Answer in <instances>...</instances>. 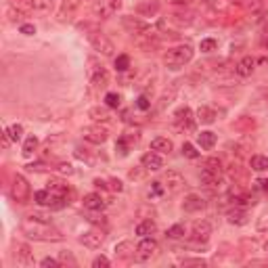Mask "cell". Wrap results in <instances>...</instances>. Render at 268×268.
<instances>
[{
  "label": "cell",
  "instance_id": "cell-32",
  "mask_svg": "<svg viewBox=\"0 0 268 268\" xmlns=\"http://www.w3.org/2000/svg\"><path fill=\"white\" fill-rule=\"evenodd\" d=\"M170 21H174L178 25H191L193 23V13H174L170 15Z\"/></svg>",
  "mask_w": 268,
  "mask_h": 268
},
{
  "label": "cell",
  "instance_id": "cell-9",
  "mask_svg": "<svg viewBox=\"0 0 268 268\" xmlns=\"http://www.w3.org/2000/svg\"><path fill=\"white\" fill-rule=\"evenodd\" d=\"M82 136L86 138L88 143L103 145L107 141V136H109V132H107V128H103V126H88L82 130Z\"/></svg>",
  "mask_w": 268,
  "mask_h": 268
},
{
  "label": "cell",
  "instance_id": "cell-26",
  "mask_svg": "<svg viewBox=\"0 0 268 268\" xmlns=\"http://www.w3.org/2000/svg\"><path fill=\"white\" fill-rule=\"evenodd\" d=\"M197 120L201 124H214L216 122V111H214L212 107H199L197 109Z\"/></svg>",
  "mask_w": 268,
  "mask_h": 268
},
{
  "label": "cell",
  "instance_id": "cell-42",
  "mask_svg": "<svg viewBox=\"0 0 268 268\" xmlns=\"http://www.w3.org/2000/svg\"><path fill=\"white\" fill-rule=\"evenodd\" d=\"M128 67H130V57L128 55H120L115 59V69L117 71H128Z\"/></svg>",
  "mask_w": 268,
  "mask_h": 268
},
{
  "label": "cell",
  "instance_id": "cell-46",
  "mask_svg": "<svg viewBox=\"0 0 268 268\" xmlns=\"http://www.w3.org/2000/svg\"><path fill=\"white\" fill-rule=\"evenodd\" d=\"M256 227H258V233H268V212H264L258 218V224H256Z\"/></svg>",
  "mask_w": 268,
  "mask_h": 268
},
{
  "label": "cell",
  "instance_id": "cell-20",
  "mask_svg": "<svg viewBox=\"0 0 268 268\" xmlns=\"http://www.w3.org/2000/svg\"><path fill=\"white\" fill-rule=\"evenodd\" d=\"M105 206H107V201L99 195V193H88V195L84 197V208L90 212H101V210H105Z\"/></svg>",
  "mask_w": 268,
  "mask_h": 268
},
{
  "label": "cell",
  "instance_id": "cell-52",
  "mask_svg": "<svg viewBox=\"0 0 268 268\" xmlns=\"http://www.w3.org/2000/svg\"><path fill=\"white\" fill-rule=\"evenodd\" d=\"M92 266H94V268H107V266H109V260H107L105 256H99V258H94Z\"/></svg>",
  "mask_w": 268,
  "mask_h": 268
},
{
  "label": "cell",
  "instance_id": "cell-11",
  "mask_svg": "<svg viewBox=\"0 0 268 268\" xmlns=\"http://www.w3.org/2000/svg\"><path fill=\"white\" fill-rule=\"evenodd\" d=\"M80 243L84 245V248H88V250H99L101 245L105 243V235L101 231H88V233H84L80 237Z\"/></svg>",
  "mask_w": 268,
  "mask_h": 268
},
{
  "label": "cell",
  "instance_id": "cell-47",
  "mask_svg": "<svg viewBox=\"0 0 268 268\" xmlns=\"http://www.w3.org/2000/svg\"><path fill=\"white\" fill-rule=\"evenodd\" d=\"M182 266H206V260H201V258H185V260H180Z\"/></svg>",
  "mask_w": 268,
  "mask_h": 268
},
{
  "label": "cell",
  "instance_id": "cell-33",
  "mask_svg": "<svg viewBox=\"0 0 268 268\" xmlns=\"http://www.w3.org/2000/svg\"><path fill=\"white\" fill-rule=\"evenodd\" d=\"M157 8H159V4L155 2V0H153V2L149 0L147 4H138L136 13H138V15H155V13H157Z\"/></svg>",
  "mask_w": 268,
  "mask_h": 268
},
{
  "label": "cell",
  "instance_id": "cell-50",
  "mask_svg": "<svg viewBox=\"0 0 268 268\" xmlns=\"http://www.w3.org/2000/svg\"><path fill=\"white\" fill-rule=\"evenodd\" d=\"M136 107H138V109H143V111H147L149 107H151V101H149L147 96L143 94V96H138V101H136Z\"/></svg>",
  "mask_w": 268,
  "mask_h": 268
},
{
  "label": "cell",
  "instance_id": "cell-27",
  "mask_svg": "<svg viewBox=\"0 0 268 268\" xmlns=\"http://www.w3.org/2000/svg\"><path fill=\"white\" fill-rule=\"evenodd\" d=\"M115 256L117 258H122V260H126V258H130V254L134 252V245L130 243V241H122V243H117L115 245Z\"/></svg>",
  "mask_w": 268,
  "mask_h": 268
},
{
  "label": "cell",
  "instance_id": "cell-15",
  "mask_svg": "<svg viewBox=\"0 0 268 268\" xmlns=\"http://www.w3.org/2000/svg\"><path fill=\"white\" fill-rule=\"evenodd\" d=\"M210 235H212V224L208 220H199V222L193 224V239H195V241L208 243Z\"/></svg>",
  "mask_w": 268,
  "mask_h": 268
},
{
  "label": "cell",
  "instance_id": "cell-24",
  "mask_svg": "<svg viewBox=\"0 0 268 268\" xmlns=\"http://www.w3.org/2000/svg\"><path fill=\"white\" fill-rule=\"evenodd\" d=\"M178 86H180V82H172V84H170V90H166V92L162 94V99H159V105H157L159 111L166 109V105H170V103L174 101V96H176V92H178Z\"/></svg>",
  "mask_w": 268,
  "mask_h": 268
},
{
  "label": "cell",
  "instance_id": "cell-37",
  "mask_svg": "<svg viewBox=\"0 0 268 268\" xmlns=\"http://www.w3.org/2000/svg\"><path fill=\"white\" fill-rule=\"evenodd\" d=\"M36 149H38V138H36V136H27L25 143H23V155L29 157L31 153L36 151Z\"/></svg>",
  "mask_w": 268,
  "mask_h": 268
},
{
  "label": "cell",
  "instance_id": "cell-45",
  "mask_svg": "<svg viewBox=\"0 0 268 268\" xmlns=\"http://www.w3.org/2000/svg\"><path fill=\"white\" fill-rule=\"evenodd\" d=\"M57 172L63 174V176H73V172H76V170H73L71 164H65V162H63V164L57 166Z\"/></svg>",
  "mask_w": 268,
  "mask_h": 268
},
{
  "label": "cell",
  "instance_id": "cell-1",
  "mask_svg": "<svg viewBox=\"0 0 268 268\" xmlns=\"http://www.w3.org/2000/svg\"><path fill=\"white\" fill-rule=\"evenodd\" d=\"M21 233L25 237L34 239V241H63V235L59 229H55L50 222L44 220H36V218H25L21 220Z\"/></svg>",
  "mask_w": 268,
  "mask_h": 268
},
{
  "label": "cell",
  "instance_id": "cell-48",
  "mask_svg": "<svg viewBox=\"0 0 268 268\" xmlns=\"http://www.w3.org/2000/svg\"><path fill=\"white\" fill-rule=\"evenodd\" d=\"M256 126V122L254 120H250V117H241V120L235 124V128H245V130H252V128Z\"/></svg>",
  "mask_w": 268,
  "mask_h": 268
},
{
  "label": "cell",
  "instance_id": "cell-40",
  "mask_svg": "<svg viewBox=\"0 0 268 268\" xmlns=\"http://www.w3.org/2000/svg\"><path fill=\"white\" fill-rule=\"evenodd\" d=\"M52 8V0H34V13H48Z\"/></svg>",
  "mask_w": 268,
  "mask_h": 268
},
{
  "label": "cell",
  "instance_id": "cell-30",
  "mask_svg": "<svg viewBox=\"0 0 268 268\" xmlns=\"http://www.w3.org/2000/svg\"><path fill=\"white\" fill-rule=\"evenodd\" d=\"M88 115L92 117L94 122H109L111 120V115H109V111H107L105 107H92V109L88 111Z\"/></svg>",
  "mask_w": 268,
  "mask_h": 268
},
{
  "label": "cell",
  "instance_id": "cell-25",
  "mask_svg": "<svg viewBox=\"0 0 268 268\" xmlns=\"http://www.w3.org/2000/svg\"><path fill=\"white\" fill-rule=\"evenodd\" d=\"M151 151H157V153H170L172 151V141L166 136H157L151 141Z\"/></svg>",
  "mask_w": 268,
  "mask_h": 268
},
{
  "label": "cell",
  "instance_id": "cell-35",
  "mask_svg": "<svg viewBox=\"0 0 268 268\" xmlns=\"http://www.w3.org/2000/svg\"><path fill=\"white\" fill-rule=\"evenodd\" d=\"M25 15H27V10H23V8H8V19L10 21H13V23H17V21H19V23H23V19H25Z\"/></svg>",
  "mask_w": 268,
  "mask_h": 268
},
{
  "label": "cell",
  "instance_id": "cell-22",
  "mask_svg": "<svg viewBox=\"0 0 268 268\" xmlns=\"http://www.w3.org/2000/svg\"><path fill=\"white\" fill-rule=\"evenodd\" d=\"M199 178H201V182L206 187H220L222 185V174L220 172H212V170H206V168L201 170Z\"/></svg>",
  "mask_w": 268,
  "mask_h": 268
},
{
  "label": "cell",
  "instance_id": "cell-29",
  "mask_svg": "<svg viewBox=\"0 0 268 268\" xmlns=\"http://www.w3.org/2000/svg\"><path fill=\"white\" fill-rule=\"evenodd\" d=\"M250 166H252V170H256V172H268V157L266 155H254Z\"/></svg>",
  "mask_w": 268,
  "mask_h": 268
},
{
  "label": "cell",
  "instance_id": "cell-56",
  "mask_svg": "<svg viewBox=\"0 0 268 268\" xmlns=\"http://www.w3.org/2000/svg\"><path fill=\"white\" fill-rule=\"evenodd\" d=\"M168 2H172V4H178V6H187L191 0H168Z\"/></svg>",
  "mask_w": 268,
  "mask_h": 268
},
{
  "label": "cell",
  "instance_id": "cell-5",
  "mask_svg": "<svg viewBox=\"0 0 268 268\" xmlns=\"http://www.w3.org/2000/svg\"><path fill=\"white\" fill-rule=\"evenodd\" d=\"M29 193H31L29 191V182L21 174H17L13 178V185H10V197H13V201L19 203V206H23V203L29 201Z\"/></svg>",
  "mask_w": 268,
  "mask_h": 268
},
{
  "label": "cell",
  "instance_id": "cell-23",
  "mask_svg": "<svg viewBox=\"0 0 268 268\" xmlns=\"http://www.w3.org/2000/svg\"><path fill=\"white\" fill-rule=\"evenodd\" d=\"M80 4H82V0H63L61 10H59V19H61V21L69 19V17L73 15V10H76Z\"/></svg>",
  "mask_w": 268,
  "mask_h": 268
},
{
  "label": "cell",
  "instance_id": "cell-36",
  "mask_svg": "<svg viewBox=\"0 0 268 268\" xmlns=\"http://www.w3.org/2000/svg\"><path fill=\"white\" fill-rule=\"evenodd\" d=\"M6 134L10 136V141H21V136H23V126L21 124H13V126H8L6 128Z\"/></svg>",
  "mask_w": 268,
  "mask_h": 268
},
{
  "label": "cell",
  "instance_id": "cell-2",
  "mask_svg": "<svg viewBox=\"0 0 268 268\" xmlns=\"http://www.w3.org/2000/svg\"><path fill=\"white\" fill-rule=\"evenodd\" d=\"M193 55H195V50H193L189 44H180V46H174V48H170L166 52L164 63L170 69H178L182 65H187V63H191Z\"/></svg>",
  "mask_w": 268,
  "mask_h": 268
},
{
  "label": "cell",
  "instance_id": "cell-14",
  "mask_svg": "<svg viewBox=\"0 0 268 268\" xmlns=\"http://www.w3.org/2000/svg\"><path fill=\"white\" fill-rule=\"evenodd\" d=\"M15 260H17L19 266H31V264H34V252L29 250V245L17 243V248H15Z\"/></svg>",
  "mask_w": 268,
  "mask_h": 268
},
{
  "label": "cell",
  "instance_id": "cell-6",
  "mask_svg": "<svg viewBox=\"0 0 268 268\" xmlns=\"http://www.w3.org/2000/svg\"><path fill=\"white\" fill-rule=\"evenodd\" d=\"M120 6H122V0H96L92 6V13L99 19H109L120 10Z\"/></svg>",
  "mask_w": 268,
  "mask_h": 268
},
{
  "label": "cell",
  "instance_id": "cell-19",
  "mask_svg": "<svg viewBox=\"0 0 268 268\" xmlns=\"http://www.w3.org/2000/svg\"><path fill=\"white\" fill-rule=\"evenodd\" d=\"M227 220H229L231 224H235V227H243V224H248V210L235 206L233 210H229Z\"/></svg>",
  "mask_w": 268,
  "mask_h": 268
},
{
  "label": "cell",
  "instance_id": "cell-8",
  "mask_svg": "<svg viewBox=\"0 0 268 268\" xmlns=\"http://www.w3.org/2000/svg\"><path fill=\"white\" fill-rule=\"evenodd\" d=\"M90 44L94 46V50L103 52L105 57H111V55H113V50H115L113 42L107 38L105 34H101V31H92V34H90Z\"/></svg>",
  "mask_w": 268,
  "mask_h": 268
},
{
  "label": "cell",
  "instance_id": "cell-53",
  "mask_svg": "<svg viewBox=\"0 0 268 268\" xmlns=\"http://www.w3.org/2000/svg\"><path fill=\"white\" fill-rule=\"evenodd\" d=\"M21 34H25V36H34V34H36V27L31 25V23H21Z\"/></svg>",
  "mask_w": 268,
  "mask_h": 268
},
{
  "label": "cell",
  "instance_id": "cell-43",
  "mask_svg": "<svg viewBox=\"0 0 268 268\" xmlns=\"http://www.w3.org/2000/svg\"><path fill=\"white\" fill-rule=\"evenodd\" d=\"M182 155L189 157V159H197L199 151H195V147H193L191 143H185V145H182Z\"/></svg>",
  "mask_w": 268,
  "mask_h": 268
},
{
  "label": "cell",
  "instance_id": "cell-3",
  "mask_svg": "<svg viewBox=\"0 0 268 268\" xmlns=\"http://www.w3.org/2000/svg\"><path fill=\"white\" fill-rule=\"evenodd\" d=\"M86 73H88L90 84H92V86H96V88L107 86V82H109V73H107V69L101 65V61H96L94 57L88 59V69H86Z\"/></svg>",
  "mask_w": 268,
  "mask_h": 268
},
{
  "label": "cell",
  "instance_id": "cell-12",
  "mask_svg": "<svg viewBox=\"0 0 268 268\" xmlns=\"http://www.w3.org/2000/svg\"><path fill=\"white\" fill-rule=\"evenodd\" d=\"M193 124H195V120H193V111L189 109V107H180V109L174 113V126L180 128V130H191Z\"/></svg>",
  "mask_w": 268,
  "mask_h": 268
},
{
  "label": "cell",
  "instance_id": "cell-54",
  "mask_svg": "<svg viewBox=\"0 0 268 268\" xmlns=\"http://www.w3.org/2000/svg\"><path fill=\"white\" fill-rule=\"evenodd\" d=\"M109 185H111V187H109L111 191H117V193H122V191H124V185H122L120 180H115V178H113V180L109 182Z\"/></svg>",
  "mask_w": 268,
  "mask_h": 268
},
{
  "label": "cell",
  "instance_id": "cell-55",
  "mask_svg": "<svg viewBox=\"0 0 268 268\" xmlns=\"http://www.w3.org/2000/svg\"><path fill=\"white\" fill-rule=\"evenodd\" d=\"M256 187H258V189H262L264 193H268V178H264V180H258V182H256Z\"/></svg>",
  "mask_w": 268,
  "mask_h": 268
},
{
  "label": "cell",
  "instance_id": "cell-58",
  "mask_svg": "<svg viewBox=\"0 0 268 268\" xmlns=\"http://www.w3.org/2000/svg\"><path fill=\"white\" fill-rule=\"evenodd\" d=\"M266 250H268V243H266Z\"/></svg>",
  "mask_w": 268,
  "mask_h": 268
},
{
  "label": "cell",
  "instance_id": "cell-31",
  "mask_svg": "<svg viewBox=\"0 0 268 268\" xmlns=\"http://www.w3.org/2000/svg\"><path fill=\"white\" fill-rule=\"evenodd\" d=\"M197 141H199V145H201L203 149H214V145H216V134L210 132V130H206V132H201V134L197 136Z\"/></svg>",
  "mask_w": 268,
  "mask_h": 268
},
{
  "label": "cell",
  "instance_id": "cell-4",
  "mask_svg": "<svg viewBox=\"0 0 268 268\" xmlns=\"http://www.w3.org/2000/svg\"><path fill=\"white\" fill-rule=\"evenodd\" d=\"M38 206H46V208H63L65 206V195H61L59 191L55 189H44V191H38L34 195Z\"/></svg>",
  "mask_w": 268,
  "mask_h": 268
},
{
  "label": "cell",
  "instance_id": "cell-10",
  "mask_svg": "<svg viewBox=\"0 0 268 268\" xmlns=\"http://www.w3.org/2000/svg\"><path fill=\"white\" fill-rule=\"evenodd\" d=\"M164 182H166V189L170 193H178V191H182L187 187V180H185V176L178 172V170H168Z\"/></svg>",
  "mask_w": 268,
  "mask_h": 268
},
{
  "label": "cell",
  "instance_id": "cell-57",
  "mask_svg": "<svg viewBox=\"0 0 268 268\" xmlns=\"http://www.w3.org/2000/svg\"><path fill=\"white\" fill-rule=\"evenodd\" d=\"M262 44H264V46L268 44V25L264 27V34H262Z\"/></svg>",
  "mask_w": 268,
  "mask_h": 268
},
{
  "label": "cell",
  "instance_id": "cell-17",
  "mask_svg": "<svg viewBox=\"0 0 268 268\" xmlns=\"http://www.w3.org/2000/svg\"><path fill=\"white\" fill-rule=\"evenodd\" d=\"M122 25L130 31V34H145V31H149V25L136 17H122Z\"/></svg>",
  "mask_w": 268,
  "mask_h": 268
},
{
  "label": "cell",
  "instance_id": "cell-38",
  "mask_svg": "<svg viewBox=\"0 0 268 268\" xmlns=\"http://www.w3.org/2000/svg\"><path fill=\"white\" fill-rule=\"evenodd\" d=\"M203 168L212 170V172H220L222 174V162H220L218 157H208L206 162H203Z\"/></svg>",
  "mask_w": 268,
  "mask_h": 268
},
{
  "label": "cell",
  "instance_id": "cell-21",
  "mask_svg": "<svg viewBox=\"0 0 268 268\" xmlns=\"http://www.w3.org/2000/svg\"><path fill=\"white\" fill-rule=\"evenodd\" d=\"M256 63H258V61H256L254 57H243V59L237 63V67H235V71H237V76L248 78V76H252V73H254Z\"/></svg>",
  "mask_w": 268,
  "mask_h": 268
},
{
  "label": "cell",
  "instance_id": "cell-7",
  "mask_svg": "<svg viewBox=\"0 0 268 268\" xmlns=\"http://www.w3.org/2000/svg\"><path fill=\"white\" fill-rule=\"evenodd\" d=\"M155 254H157V241L151 237H143V241L136 245V260L138 262L151 260Z\"/></svg>",
  "mask_w": 268,
  "mask_h": 268
},
{
  "label": "cell",
  "instance_id": "cell-51",
  "mask_svg": "<svg viewBox=\"0 0 268 268\" xmlns=\"http://www.w3.org/2000/svg\"><path fill=\"white\" fill-rule=\"evenodd\" d=\"M164 193V189H162V182H153V187H151V191H149V197H159Z\"/></svg>",
  "mask_w": 268,
  "mask_h": 268
},
{
  "label": "cell",
  "instance_id": "cell-28",
  "mask_svg": "<svg viewBox=\"0 0 268 268\" xmlns=\"http://www.w3.org/2000/svg\"><path fill=\"white\" fill-rule=\"evenodd\" d=\"M155 222L153 220H143L141 224H138V227H136V235H138V237H151V235L155 233Z\"/></svg>",
  "mask_w": 268,
  "mask_h": 268
},
{
  "label": "cell",
  "instance_id": "cell-18",
  "mask_svg": "<svg viewBox=\"0 0 268 268\" xmlns=\"http://www.w3.org/2000/svg\"><path fill=\"white\" fill-rule=\"evenodd\" d=\"M138 141V134H122L120 138H117V143H115V151H120V155H128V151H130V147L136 145Z\"/></svg>",
  "mask_w": 268,
  "mask_h": 268
},
{
  "label": "cell",
  "instance_id": "cell-49",
  "mask_svg": "<svg viewBox=\"0 0 268 268\" xmlns=\"http://www.w3.org/2000/svg\"><path fill=\"white\" fill-rule=\"evenodd\" d=\"M40 266H44V268H59L61 266V262H59V258L55 260V258H44L40 262Z\"/></svg>",
  "mask_w": 268,
  "mask_h": 268
},
{
  "label": "cell",
  "instance_id": "cell-44",
  "mask_svg": "<svg viewBox=\"0 0 268 268\" xmlns=\"http://www.w3.org/2000/svg\"><path fill=\"white\" fill-rule=\"evenodd\" d=\"M59 262L61 264H69V266H78V262L71 256V252H59Z\"/></svg>",
  "mask_w": 268,
  "mask_h": 268
},
{
  "label": "cell",
  "instance_id": "cell-16",
  "mask_svg": "<svg viewBox=\"0 0 268 268\" xmlns=\"http://www.w3.org/2000/svg\"><path fill=\"white\" fill-rule=\"evenodd\" d=\"M203 208H206V199H203L201 195H195V193H191V195H187V197H185V201H182V210L189 212V214L201 212Z\"/></svg>",
  "mask_w": 268,
  "mask_h": 268
},
{
  "label": "cell",
  "instance_id": "cell-39",
  "mask_svg": "<svg viewBox=\"0 0 268 268\" xmlns=\"http://www.w3.org/2000/svg\"><path fill=\"white\" fill-rule=\"evenodd\" d=\"M105 103H107V107H111V109H117V107L122 105V96L117 92H107L105 94Z\"/></svg>",
  "mask_w": 268,
  "mask_h": 268
},
{
  "label": "cell",
  "instance_id": "cell-34",
  "mask_svg": "<svg viewBox=\"0 0 268 268\" xmlns=\"http://www.w3.org/2000/svg\"><path fill=\"white\" fill-rule=\"evenodd\" d=\"M185 233H187V229L182 227V224H174V227H170L166 231V237L168 239H182L185 237Z\"/></svg>",
  "mask_w": 268,
  "mask_h": 268
},
{
  "label": "cell",
  "instance_id": "cell-41",
  "mask_svg": "<svg viewBox=\"0 0 268 268\" xmlns=\"http://www.w3.org/2000/svg\"><path fill=\"white\" fill-rule=\"evenodd\" d=\"M216 48H218V42L214 40V38H206V40L199 42V50L201 52H212V50H216Z\"/></svg>",
  "mask_w": 268,
  "mask_h": 268
},
{
  "label": "cell",
  "instance_id": "cell-13",
  "mask_svg": "<svg viewBox=\"0 0 268 268\" xmlns=\"http://www.w3.org/2000/svg\"><path fill=\"white\" fill-rule=\"evenodd\" d=\"M141 164H143L145 170L157 172V170H162V168H164V157H162V153H157V151H149V153L143 155Z\"/></svg>",
  "mask_w": 268,
  "mask_h": 268
}]
</instances>
